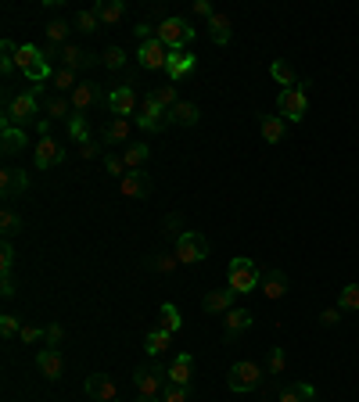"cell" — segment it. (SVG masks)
Returning a JSON list of instances; mask_svg holds the SVG:
<instances>
[{"mask_svg":"<svg viewBox=\"0 0 359 402\" xmlns=\"http://www.w3.org/2000/svg\"><path fill=\"white\" fill-rule=\"evenodd\" d=\"M252 313H248V309H241V305H233V309L230 313H223V331L233 337V334H241L244 327H252Z\"/></svg>","mask_w":359,"mask_h":402,"instance_id":"obj_23","label":"cell"},{"mask_svg":"<svg viewBox=\"0 0 359 402\" xmlns=\"http://www.w3.org/2000/svg\"><path fill=\"white\" fill-rule=\"evenodd\" d=\"M209 36H212V43H220V47L230 43V19L227 14H212L209 19Z\"/></svg>","mask_w":359,"mask_h":402,"instance_id":"obj_28","label":"cell"},{"mask_svg":"<svg viewBox=\"0 0 359 402\" xmlns=\"http://www.w3.org/2000/svg\"><path fill=\"white\" fill-rule=\"evenodd\" d=\"M162 331H169V334L180 331V313L173 302H162Z\"/></svg>","mask_w":359,"mask_h":402,"instance_id":"obj_39","label":"cell"},{"mask_svg":"<svg viewBox=\"0 0 359 402\" xmlns=\"http://www.w3.org/2000/svg\"><path fill=\"white\" fill-rule=\"evenodd\" d=\"M101 61H104L108 69H122V65H126V51H122V47H108Z\"/></svg>","mask_w":359,"mask_h":402,"instance_id":"obj_44","label":"cell"},{"mask_svg":"<svg viewBox=\"0 0 359 402\" xmlns=\"http://www.w3.org/2000/svg\"><path fill=\"white\" fill-rule=\"evenodd\" d=\"M104 172H108V176H119V180H122V176H126L130 169H126V162H122L119 155L108 151V155H104Z\"/></svg>","mask_w":359,"mask_h":402,"instance_id":"obj_42","label":"cell"},{"mask_svg":"<svg viewBox=\"0 0 359 402\" xmlns=\"http://www.w3.org/2000/svg\"><path fill=\"white\" fill-rule=\"evenodd\" d=\"M69 137L76 144H86L90 140V126H86V115H72L69 119Z\"/></svg>","mask_w":359,"mask_h":402,"instance_id":"obj_37","label":"cell"},{"mask_svg":"<svg viewBox=\"0 0 359 402\" xmlns=\"http://www.w3.org/2000/svg\"><path fill=\"white\" fill-rule=\"evenodd\" d=\"M140 402H162V399H154V395H140Z\"/></svg>","mask_w":359,"mask_h":402,"instance_id":"obj_57","label":"cell"},{"mask_svg":"<svg viewBox=\"0 0 359 402\" xmlns=\"http://www.w3.org/2000/svg\"><path fill=\"white\" fill-rule=\"evenodd\" d=\"M0 54H4V58H0V72L11 76L14 69H19V65H14V54H19V47H14L11 40H0Z\"/></svg>","mask_w":359,"mask_h":402,"instance_id":"obj_36","label":"cell"},{"mask_svg":"<svg viewBox=\"0 0 359 402\" xmlns=\"http://www.w3.org/2000/svg\"><path fill=\"white\" fill-rule=\"evenodd\" d=\"M173 255H176L180 263H201V259H209V237L198 234V230H183L176 237Z\"/></svg>","mask_w":359,"mask_h":402,"instance_id":"obj_7","label":"cell"},{"mask_svg":"<svg viewBox=\"0 0 359 402\" xmlns=\"http://www.w3.org/2000/svg\"><path fill=\"white\" fill-rule=\"evenodd\" d=\"M165 122H169V111H165V108H159V104H154L151 98H144V101H140V111H137V126H140V130H148V133H159Z\"/></svg>","mask_w":359,"mask_h":402,"instance_id":"obj_10","label":"cell"},{"mask_svg":"<svg viewBox=\"0 0 359 402\" xmlns=\"http://www.w3.org/2000/svg\"><path fill=\"white\" fill-rule=\"evenodd\" d=\"M0 230H4V237H8V241H11L14 234L22 230V216L14 212L11 205H4V208H0Z\"/></svg>","mask_w":359,"mask_h":402,"instance_id":"obj_32","label":"cell"},{"mask_svg":"<svg viewBox=\"0 0 359 402\" xmlns=\"http://www.w3.org/2000/svg\"><path fill=\"white\" fill-rule=\"evenodd\" d=\"M191 381H194V356L191 352H180V356L173 359V366H169V384L191 388Z\"/></svg>","mask_w":359,"mask_h":402,"instance_id":"obj_14","label":"cell"},{"mask_svg":"<svg viewBox=\"0 0 359 402\" xmlns=\"http://www.w3.org/2000/svg\"><path fill=\"white\" fill-rule=\"evenodd\" d=\"M137 58H140V65H144V69H165L169 65V47L154 36V40L137 47Z\"/></svg>","mask_w":359,"mask_h":402,"instance_id":"obj_11","label":"cell"},{"mask_svg":"<svg viewBox=\"0 0 359 402\" xmlns=\"http://www.w3.org/2000/svg\"><path fill=\"white\" fill-rule=\"evenodd\" d=\"M36 366H40V374L47 381H58L61 374H65V359H61L58 348H43L40 356H36Z\"/></svg>","mask_w":359,"mask_h":402,"instance_id":"obj_16","label":"cell"},{"mask_svg":"<svg viewBox=\"0 0 359 402\" xmlns=\"http://www.w3.org/2000/svg\"><path fill=\"white\" fill-rule=\"evenodd\" d=\"M14 65H19L29 79H33V87H43L47 76H51V61L43 58V51L36 43H22L19 54H14Z\"/></svg>","mask_w":359,"mask_h":402,"instance_id":"obj_3","label":"cell"},{"mask_svg":"<svg viewBox=\"0 0 359 402\" xmlns=\"http://www.w3.org/2000/svg\"><path fill=\"white\" fill-rule=\"evenodd\" d=\"M86 395L97 402H115V381L108 374H90L86 377Z\"/></svg>","mask_w":359,"mask_h":402,"instance_id":"obj_15","label":"cell"},{"mask_svg":"<svg viewBox=\"0 0 359 402\" xmlns=\"http://www.w3.org/2000/svg\"><path fill=\"white\" fill-rule=\"evenodd\" d=\"M97 155H101V148H97V144H93V140L80 144V158H86V162H90V158H97Z\"/></svg>","mask_w":359,"mask_h":402,"instance_id":"obj_52","label":"cell"},{"mask_svg":"<svg viewBox=\"0 0 359 402\" xmlns=\"http://www.w3.org/2000/svg\"><path fill=\"white\" fill-rule=\"evenodd\" d=\"M169 122H176V126H194V122H198V104L180 101L173 111H169Z\"/></svg>","mask_w":359,"mask_h":402,"instance_id":"obj_30","label":"cell"},{"mask_svg":"<svg viewBox=\"0 0 359 402\" xmlns=\"http://www.w3.org/2000/svg\"><path fill=\"white\" fill-rule=\"evenodd\" d=\"M284 366H288L284 348H273V352H270V374H284Z\"/></svg>","mask_w":359,"mask_h":402,"instance_id":"obj_48","label":"cell"},{"mask_svg":"<svg viewBox=\"0 0 359 402\" xmlns=\"http://www.w3.org/2000/svg\"><path fill=\"white\" fill-rule=\"evenodd\" d=\"M25 187H29V176L22 169H4V172H0V194H4L8 201L19 198Z\"/></svg>","mask_w":359,"mask_h":402,"instance_id":"obj_17","label":"cell"},{"mask_svg":"<svg viewBox=\"0 0 359 402\" xmlns=\"http://www.w3.org/2000/svg\"><path fill=\"white\" fill-rule=\"evenodd\" d=\"M338 313H341V309H323V313H320V320H323V324H327V327H334V324H338V320H341Z\"/></svg>","mask_w":359,"mask_h":402,"instance_id":"obj_56","label":"cell"},{"mask_svg":"<svg viewBox=\"0 0 359 402\" xmlns=\"http://www.w3.org/2000/svg\"><path fill=\"white\" fill-rule=\"evenodd\" d=\"M262 140L266 144H280L288 137V119H280V115H262Z\"/></svg>","mask_w":359,"mask_h":402,"instance_id":"obj_24","label":"cell"},{"mask_svg":"<svg viewBox=\"0 0 359 402\" xmlns=\"http://www.w3.org/2000/svg\"><path fill=\"white\" fill-rule=\"evenodd\" d=\"M69 104L72 101H65V98H51V101H47V115H51V119H65Z\"/></svg>","mask_w":359,"mask_h":402,"instance_id":"obj_45","label":"cell"},{"mask_svg":"<svg viewBox=\"0 0 359 402\" xmlns=\"http://www.w3.org/2000/svg\"><path fill=\"white\" fill-rule=\"evenodd\" d=\"M122 162H126L130 172H140V166L148 162V144H126V151H122Z\"/></svg>","mask_w":359,"mask_h":402,"instance_id":"obj_29","label":"cell"},{"mask_svg":"<svg viewBox=\"0 0 359 402\" xmlns=\"http://www.w3.org/2000/svg\"><path fill=\"white\" fill-rule=\"evenodd\" d=\"M19 331H22V327H19V316H11V313L0 316V334H4V337H14Z\"/></svg>","mask_w":359,"mask_h":402,"instance_id":"obj_47","label":"cell"},{"mask_svg":"<svg viewBox=\"0 0 359 402\" xmlns=\"http://www.w3.org/2000/svg\"><path fill=\"white\" fill-rule=\"evenodd\" d=\"M43 33H47V43H65V36H69V22H61V19H54V22H47V29H43Z\"/></svg>","mask_w":359,"mask_h":402,"instance_id":"obj_38","label":"cell"},{"mask_svg":"<svg viewBox=\"0 0 359 402\" xmlns=\"http://www.w3.org/2000/svg\"><path fill=\"white\" fill-rule=\"evenodd\" d=\"M309 83H299V87H288L277 93V108H280V119L288 122H302L305 111H309Z\"/></svg>","mask_w":359,"mask_h":402,"instance_id":"obj_4","label":"cell"},{"mask_svg":"<svg viewBox=\"0 0 359 402\" xmlns=\"http://www.w3.org/2000/svg\"><path fill=\"white\" fill-rule=\"evenodd\" d=\"M148 98L159 104V108H165V111H173V108L180 104V101H176V87H154Z\"/></svg>","mask_w":359,"mask_h":402,"instance_id":"obj_34","label":"cell"},{"mask_svg":"<svg viewBox=\"0 0 359 402\" xmlns=\"http://www.w3.org/2000/svg\"><path fill=\"white\" fill-rule=\"evenodd\" d=\"M93 11H97V19H101L104 25H115V22L126 19V4H122V0H97V4H93Z\"/></svg>","mask_w":359,"mask_h":402,"instance_id":"obj_22","label":"cell"},{"mask_svg":"<svg viewBox=\"0 0 359 402\" xmlns=\"http://www.w3.org/2000/svg\"><path fill=\"white\" fill-rule=\"evenodd\" d=\"M22 148H25V130H19V126H4V133H0V151L19 155Z\"/></svg>","mask_w":359,"mask_h":402,"instance_id":"obj_26","label":"cell"},{"mask_svg":"<svg viewBox=\"0 0 359 402\" xmlns=\"http://www.w3.org/2000/svg\"><path fill=\"white\" fill-rule=\"evenodd\" d=\"M83 65H93V54L80 51V47H72V43H65V47H61V69L76 72V69H83Z\"/></svg>","mask_w":359,"mask_h":402,"instance_id":"obj_25","label":"cell"},{"mask_svg":"<svg viewBox=\"0 0 359 402\" xmlns=\"http://www.w3.org/2000/svg\"><path fill=\"white\" fill-rule=\"evenodd\" d=\"M14 269V248H11V241H4L0 245V273H11Z\"/></svg>","mask_w":359,"mask_h":402,"instance_id":"obj_46","label":"cell"},{"mask_svg":"<svg viewBox=\"0 0 359 402\" xmlns=\"http://www.w3.org/2000/svg\"><path fill=\"white\" fill-rule=\"evenodd\" d=\"M51 83H54V90H76V87H80V83H76V72H69V69H58L54 76H51Z\"/></svg>","mask_w":359,"mask_h":402,"instance_id":"obj_40","label":"cell"},{"mask_svg":"<svg viewBox=\"0 0 359 402\" xmlns=\"http://www.w3.org/2000/svg\"><path fill=\"white\" fill-rule=\"evenodd\" d=\"M259 381H262V370H259L255 363H248V359L233 363L230 374H227L230 392H252V388H259Z\"/></svg>","mask_w":359,"mask_h":402,"instance_id":"obj_8","label":"cell"},{"mask_svg":"<svg viewBox=\"0 0 359 402\" xmlns=\"http://www.w3.org/2000/svg\"><path fill=\"white\" fill-rule=\"evenodd\" d=\"M169 342H173V334H169V331H151L148 334V342H144V348H148V356H162V352L169 348Z\"/></svg>","mask_w":359,"mask_h":402,"instance_id":"obj_33","label":"cell"},{"mask_svg":"<svg viewBox=\"0 0 359 402\" xmlns=\"http://www.w3.org/2000/svg\"><path fill=\"white\" fill-rule=\"evenodd\" d=\"M194 14H201V19H212V4H209V0H194Z\"/></svg>","mask_w":359,"mask_h":402,"instance_id":"obj_54","label":"cell"},{"mask_svg":"<svg viewBox=\"0 0 359 402\" xmlns=\"http://www.w3.org/2000/svg\"><path fill=\"white\" fill-rule=\"evenodd\" d=\"M19 334H22V342H40V337H47V327H33V324H25Z\"/></svg>","mask_w":359,"mask_h":402,"instance_id":"obj_49","label":"cell"},{"mask_svg":"<svg viewBox=\"0 0 359 402\" xmlns=\"http://www.w3.org/2000/svg\"><path fill=\"white\" fill-rule=\"evenodd\" d=\"M69 101H72V108L80 111V115H83V111H90V108H101V104L108 108V98L101 93V87H97V83H80V87L72 90V98H69Z\"/></svg>","mask_w":359,"mask_h":402,"instance_id":"obj_9","label":"cell"},{"mask_svg":"<svg viewBox=\"0 0 359 402\" xmlns=\"http://www.w3.org/2000/svg\"><path fill=\"white\" fill-rule=\"evenodd\" d=\"M130 133H133V122L130 119H122V115H115V119H108L104 122V144L112 148V144H126L130 140Z\"/></svg>","mask_w":359,"mask_h":402,"instance_id":"obj_18","label":"cell"},{"mask_svg":"<svg viewBox=\"0 0 359 402\" xmlns=\"http://www.w3.org/2000/svg\"><path fill=\"white\" fill-rule=\"evenodd\" d=\"M97 22H101V19H97V11H93V8L76 14V25H80V33H97Z\"/></svg>","mask_w":359,"mask_h":402,"instance_id":"obj_41","label":"cell"},{"mask_svg":"<svg viewBox=\"0 0 359 402\" xmlns=\"http://www.w3.org/2000/svg\"><path fill=\"white\" fill-rule=\"evenodd\" d=\"M201 305H205V313H230L233 309V291L230 287L227 291H209Z\"/></svg>","mask_w":359,"mask_h":402,"instance_id":"obj_27","label":"cell"},{"mask_svg":"<svg viewBox=\"0 0 359 402\" xmlns=\"http://www.w3.org/2000/svg\"><path fill=\"white\" fill-rule=\"evenodd\" d=\"M338 309H345V313H359V284H349V287H341Z\"/></svg>","mask_w":359,"mask_h":402,"instance_id":"obj_35","label":"cell"},{"mask_svg":"<svg viewBox=\"0 0 359 402\" xmlns=\"http://www.w3.org/2000/svg\"><path fill=\"white\" fill-rule=\"evenodd\" d=\"M154 36H159L169 51H187V43L194 40V25L187 19H162V25L154 29Z\"/></svg>","mask_w":359,"mask_h":402,"instance_id":"obj_5","label":"cell"},{"mask_svg":"<svg viewBox=\"0 0 359 402\" xmlns=\"http://www.w3.org/2000/svg\"><path fill=\"white\" fill-rule=\"evenodd\" d=\"M270 76H273V79H277V83L284 87V90H288V87H299V76H294V69L288 65V61H280V58L270 65Z\"/></svg>","mask_w":359,"mask_h":402,"instance_id":"obj_31","label":"cell"},{"mask_svg":"<svg viewBox=\"0 0 359 402\" xmlns=\"http://www.w3.org/2000/svg\"><path fill=\"white\" fill-rule=\"evenodd\" d=\"M262 284V269L244 259V255H238V259H230V269H227V287L233 295H252L255 287Z\"/></svg>","mask_w":359,"mask_h":402,"instance_id":"obj_1","label":"cell"},{"mask_svg":"<svg viewBox=\"0 0 359 402\" xmlns=\"http://www.w3.org/2000/svg\"><path fill=\"white\" fill-rule=\"evenodd\" d=\"M133 108H137V93H133V83H126V87H119V90H112V93H108V111H112V115H122V119H126Z\"/></svg>","mask_w":359,"mask_h":402,"instance_id":"obj_13","label":"cell"},{"mask_svg":"<svg viewBox=\"0 0 359 402\" xmlns=\"http://www.w3.org/2000/svg\"><path fill=\"white\" fill-rule=\"evenodd\" d=\"M0 291H4V298H11V295H14V280H11V273H4V277H0Z\"/></svg>","mask_w":359,"mask_h":402,"instance_id":"obj_55","label":"cell"},{"mask_svg":"<svg viewBox=\"0 0 359 402\" xmlns=\"http://www.w3.org/2000/svg\"><path fill=\"white\" fill-rule=\"evenodd\" d=\"M133 384H137V392H140V395H154V399H162L165 384H169V370H165L162 363H148V366H137V374H133Z\"/></svg>","mask_w":359,"mask_h":402,"instance_id":"obj_6","label":"cell"},{"mask_svg":"<svg viewBox=\"0 0 359 402\" xmlns=\"http://www.w3.org/2000/svg\"><path fill=\"white\" fill-rule=\"evenodd\" d=\"M176 266H180L176 255H159V259H154V269H162V273H173Z\"/></svg>","mask_w":359,"mask_h":402,"instance_id":"obj_50","label":"cell"},{"mask_svg":"<svg viewBox=\"0 0 359 402\" xmlns=\"http://www.w3.org/2000/svg\"><path fill=\"white\" fill-rule=\"evenodd\" d=\"M119 190L126 198H148V190H151V183H148V176L144 172H126L119 180Z\"/></svg>","mask_w":359,"mask_h":402,"instance_id":"obj_20","label":"cell"},{"mask_svg":"<svg viewBox=\"0 0 359 402\" xmlns=\"http://www.w3.org/2000/svg\"><path fill=\"white\" fill-rule=\"evenodd\" d=\"M61 334H65V331H61L58 324H51V327H47V348H54V345L61 342Z\"/></svg>","mask_w":359,"mask_h":402,"instance_id":"obj_53","label":"cell"},{"mask_svg":"<svg viewBox=\"0 0 359 402\" xmlns=\"http://www.w3.org/2000/svg\"><path fill=\"white\" fill-rule=\"evenodd\" d=\"M165 72H169V79H183L187 72H194V54L191 51H169V65H165Z\"/></svg>","mask_w":359,"mask_h":402,"instance_id":"obj_19","label":"cell"},{"mask_svg":"<svg viewBox=\"0 0 359 402\" xmlns=\"http://www.w3.org/2000/svg\"><path fill=\"white\" fill-rule=\"evenodd\" d=\"M187 399H191V388H183V384H165L162 402H187Z\"/></svg>","mask_w":359,"mask_h":402,"instance_id":"obj_43","label":"cell"},{"mask_svg":"<svg viewBox=\"0 0 359 402\" xmlns=\"http://www.w3.org/2000/svg\"><path fill=\"white\" fill-rule=\"evenodd\" d=\"M280 402H305V395H302V388H299V384H291V388H284V392H280Z\"/></svg>","mask_w":359,"mask_h":402,"instance_id":"obj_51","label":"cell"},{"mask_svg":"<svg viewBox=\"0 0 359 402\" xmlns=\"http://www.w3.org/2000/svg\"><path fill=\"white\" fill-rule=\"evenodd\" d=\"M65 162V148L54 140V137H40L36 144V169H51V166H61Z\"/></svg>","mask_w":359,"mask_h":402,"instance_id":"obj_12","label":"cell"},{"mask_svg":"<svg viewBox=\"0 0 359 402\" xmlns=\"http://www.w3.org/2000/svg\"><path fill=\"white\" fill-rule=\"evenodd\" d=\"M40 115V101L33 90L25 93H8L4 98V126H19V130H25V122H33Z\"/></svg>","mask_w":359,"mask_h":402,"instance_id":"obj_2","label":"cell"},{"mask_svg":"<svg viewBox=\"0 0 359 402\" xmlns=\"http://www.w3.org/2000/svg\"><path fill=\"white\" fill-rule=\"evenodd\" d=\"M259 287H262V295H266V298H284L288 295V277L280 269H266Z\"/></svg>","mask_w":359,"mask_h":402,"instance_id":"obj_21","label":"cell"}]
</instances>
